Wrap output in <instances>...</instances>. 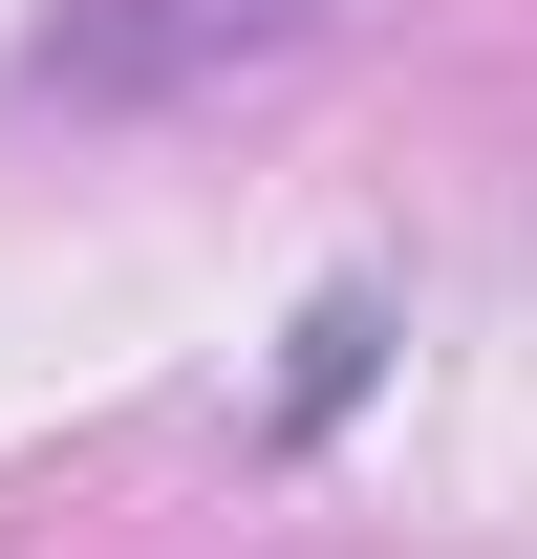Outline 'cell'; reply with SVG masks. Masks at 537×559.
Here are the masks:
<instances>
[{
    "label": "cell",
    "mask_w": 537,
    "mask_h": 559,
    "mask_svg": "<svg viewBox=\"0 0 537 559\" xmlns=\"http://www.w3.org/2000/svg\"><path fill=\"white\" fill-rule=\"evenodd\" d=\"M344 0H65L22 44V108L65 130H151V108H215V86H279Z\"/></svg>",
    "instance_id": "6da1fadb"
},
{
    "label": "cell",
    "mask_w": 537,
    "mask_h": 559,
    "mask_svg": "<svg viewBox=\"0 0 537 559\" xmlns=\"http://www.w3.org/2000/svg\"><path fill=\"white\" fill-rule=\"evenodd\" d=\"M366 345H387V301H366V280H344L323 323H301V366H279V409L323 430V409H344V388H366Z\"/></svg>",
    "instance_id": "7a4b0ae2"
}]
</instances>
